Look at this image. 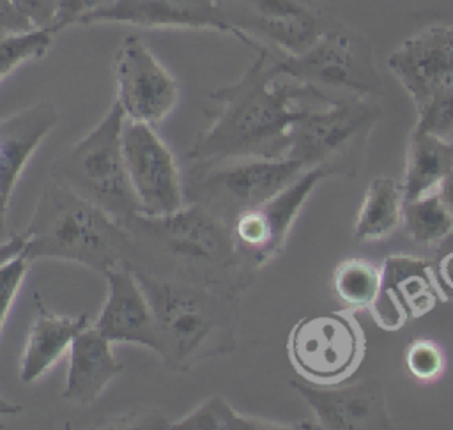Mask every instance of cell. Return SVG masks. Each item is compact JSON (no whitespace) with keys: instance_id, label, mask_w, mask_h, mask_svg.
<instances>
[{"instance_id":"6da1fadb","label":"cell","mask_w":453,"mask_h":430,"mask_svg":"<svg viewBox=\"0 0 453 430\" xmlns=\"http://www.w3.org/2000/svg\"><path fill=\"white\" fill-rule=\"evenodd\" d=\"M232 83L216 87L209 97L218 104L212 124L189 149L196 166L242 157H281L294 124L310 106L331 103L313 88L278 78L267 48Z\"/></svg>"},{"instance_id":"7a4b0ae2","label":"cell","mask_w":453,"mask_h":430,"mask_svg":"<svg viewBox=\"0 0 453 430\" xmlns=\"http://www.w3.org/2000/svg\"><path fill=\"white\" fill-rule=\"evenodd\" d=\"M122 225L133 239L129 264L156 276L242 292L253 276L241 262L230 225L196 202L172 214H133Z\"/></svg>"},{"instance_id":"3957f363","label":"cell","mask_w":453,"mask_h":430,"mask_svg":"<svg viewBox=\"0 0 453 430\" xmlns=\"http://www.w3.org/2000/svg\"><path fill=\"white\" fill-rule=\"evenodd\" d=\"M133 271L152 306L157 354L173 372H189L235 349L241 292Z\"/></svg>"},{"instance_id":"277c9868","label":"cell","mask_w":453,"mask_h":430,"mask_svg":"<svg viewBox=\"0 0 453 430\" xmlns=\"http://www.w3.org/2000/svg\"><path fill=\"white\" fill-rule=\"evenodd\" d=\"M21 234L30 262L58 258L104 274L133 255L131 234L120 221L53 177L44 184Z\"/></svg>"},{"instance_id":"5b68a950","label":"cell","mask_w":453,"mask_h":430,"mask_svg":"<svg viewBox=\"0 0 453 430\" xmlns=\"http://www.w3.org/2000/svg\"><path fill=\"white\" fill-rule=\"evenodd\" d=\"M124 120L122 108L113 101L104 117L53 161L50 175L120 223L140 212L124 161Z\"/></svg>"},{"instance_id":"8992f818","label":"cell","mask_w":453,"mask_h":430,"mask_svg":"<svg viewBox=\"0 0 453 430\" xmlns=\"http://www.w3.org/2000/svg\"><path fill=\"white\" fill-rule=\"evenodd\" d=\"M271 64L278 78L313 88L327 99L384 94L372 42L338 19L299 55L271 51Z\"/></svg>"},{"instance_id":"52a82bcc","label":"cell","mask_w":453,"mask_h":430,"mask_svg":"<svg viewBox=\"0 0 453 430\" xmlns=\"http://www.w3.org/2000/svg\"><path fill=\"white\" fill-rule=\"evenodd\" d=\"M380 117L379 97L370 96H347L310 106L294 124L285 156L306 168L324 166L333 175L352 177Z\"/></svg>"},{"instance_id":"ba28073f","label":"cell","mask_w":453,"mask_h":430,"mask_svg":"<svg viewBox=\"0 0 453 430\" xmlns=\"http://www.w3.org/2000/svg\"><path fill=\"white\" fill-rule=\"evenodd\" d=\"M304 170L301 161L281 157H242L207 166H196L184 193L232 225L248 209H253L292 184Z\"/></svg>"},{"instance_id":"9c48e42d","label":"cell","mask_w":453,"mask_h":430,"mask_svg":"<svg viewBox=\"0 0 453 430\" xmlns=\"http://www.w3.org/2000/svg\"><path fill=\"white\" fill-rule=\"evenodd\" d=\"M230 35L253 50L299 55L334 21L315 0H216Z\"/></svg>"},{"instance_id":"30bf717a","label":"cell","mask_w":453,"mask_h":430,"mask_svg":"<svg viewBox=\"0 0 453 430\" xmlns=\"http://www.w3.org/2000/svg\"><path fill=\"white\" fill-rule=\"evenodd\" d=\"M287 352L304 380L331 386L349 379L359 368L366 338L347 308L301 319L288 334Z\"/></svg>"},{"instance_id":"8fae6325","label":"cell","mask_w":453,"mask_h":430,"mask_svg":"<svg viewBox=\"0 0 453 430\" xmlns=\"http://www.w3.org/2000/svg\"><path fill=\"white\" fill-rule=\"evenodd\" d=\"M333 175L324 166L304 170L292 184L264 203L244 211L230 225L235 251L250 273H255L285 250L290 228L317 184Z\"/></svg>"},{"instance_id":"7c38bea8","label":"cell","mask_w":453,"mask_h":430,"mask_svg":"<svg viewBox=\"0 0 453 430\" xmlns=\"http://www.w3.org/2000/svg\"><path fill=\"white\" fill-rule=\"evenodd\" d=\"M122 150L140 214L163 216L186 205L184 180L177 161L150 124L126 119Z\"/></svg>"},{"instance_id":"4fadbf2b","label":"cell","mask_w":453,"mask_h":430,"mask_svg":"<svg viewBox=\"0 0 453 430\" xmlns=\"http://www.w3.org/2000/svg\"><path fill=\"white\" fill-rule=\"evenodd\" d=\"M113 76L115 101L129 120L154 126L177 106L179 85L175 78L140 35L129 34L119 44L113 58Z\"/></svg>"},{"instance_id":"5bb4252c","label":"cell","mask_w":453,"mask_h":430,"mask_svg":"<svg viewBox=\"0 0 453 430\" xmlns=\"http://www.w3.org/2000/svg\"><path fill=\"white\" fill-rule=\"evenodd\" d=\"M446 299L434 262L396 253L380 265L379 294L368 311L379 327L396 331Z\"/></svg>"},{"instance_id":"9a60e30c","label":"cell","mask_w":453,"mask_h":430,"mask_svg":"<svg viewBox=\"0 0 453 430\" xmlns=\"http://www.w3.org/2000/svg\"><path fill=\"white\" fill-rule=\"evenodd\" d=\"M290 386L311 407L322 428L366 430L393 426L379 380H361L343 388L292 380Z\"/></svg>"},{"instance_id":"2e32d148","label":"cell","mask_w":453,"mask_h":430,"mask_svg":"<svg viewBox=\"0 0 453 430\" xmlns=\"http://www.w3.org/2000/svg\"><path fill=\"white\" fill-rule=\"evenodd\" d=\"M388 67L414 103L421 106L437 88L453 81V27L434 25L405 39Z\"/></svg>"},{"instance_id":"e0dca14e","label":"cell","mask_w":453,"mask_h":430,"mask_svg":"<svg viewBox=\"0 0 453 430\" xmlns=\"http://www.w3.org/2000/svg\"><path fill=\"white\" fill-rule=\"evenodd\" d=\"M106 299L94 320V327L111 343H138L157 352V329L149 297L129 262L110 267Z\"/></svg>"},{"instance_id":"ac0fdd59","label":"cell","mask_w":453,"mask_h":430,"mask_svg":"<svg viewBox=\"0 0 453 430\" xmlns=\"http://www.w3.org/2000/svg\"><path fill=\"white\" fill-rule=\"evenodd\" d=\"M122 23L138 28H193L230 34L216 0H113L85 14L78 25Z\"/></svg>"},{"instance_id":"d6986e66","label":"cell","mask_w":453,"mask_h":430,"mask_svg":"<svg viewBox=\"0 0 453 430\" xmlns=\"http://www.w3.org/2000/svg\"><path fill=\"white\" fill-rule=\"evenodd\" d=\"M57 120L58 110L51 101H39L0 119V195L5 200H11L27 163Z\"/></svg>"},{"instance_id":"ffe728a7","label":"cell","mask_w":453,"mask_h":430,"mask_svg":"<svg viewBox=\"0 0 453 430\" xmlns=\"http://www.w3.org/2000/svg\"><path fill=\"white\" fill-rule=\"evenodd\" d=\"M67 354L69 365L62 398L76 405L96 402L110 380L124 368L111 350V342L92 324L76 334Z\"/></svg>"},{"instance_id":"44dd1931","label":"cell","mask_w":453,"mask_h":430,"mask_svg":"<svg viewBox=\"0 0 453 430\" xmlns=\"http://www.w3.org/2000/svg\"><path fill=\"white\" fill-rule=\"evenodd\" d=\"M34 304L37 313L30 324L19 365V377L25 384L37 380L55 366V363L69 352L76 334L90 326L87 313L69 317L48 310L39 294H34Z\"/></svg>"},{"instance_id":"7402d4cb","label":"cell","mask_w":453,"mask_h":430,"mask_svg":"<svg viewBox=\"0 0 453 430\" xmlns=\"http://www.w3.org/2000/svg\"><path fill=\"white\" fill-rule=\"evenodd\" d=\"M449 172H453V142L412 129L402 182L403 200H414L435 191Z\"/></svg>"},{"instance_id":"603a6c76","label":"cell","mask_w":453,"mask_h":430,"mask_svg":"<svg viewBox=\"0 0 453 430\" xmlns=\"http://www.w3.org/2000/svg\"><path fill=\"white\" fill-rule=\"evenodd\" d=\"M403 188L391 177H375L354 219V237L359 242L386 241L403 218Z\"/></svg>"},{"instance_id":"cb8c5ba5","label":"cell","mask_w":453,"mask_h":430,"mask_svg":"<svg viewBox=\"0 0 453 430\" xmlns=\"http://www.w3.org/2000/svg\"><path fill=\"white\" fill-rule=\"evenodd\" d=\"M170 430H292V428H322L319 423H281L237 412L221 395H211L191 412L179 419L168 421Z\"/></svg>"},{"instance_id":"d4e9b609","label":"cell","mask_w":453,"mask_h":430,"mask_svg":"<svg viewBox=\"0 0 453 430\" xmlns=\"http://www.w3.org/2000/svg\"><path fill=\"white\" fill-rule=\"evenodd\" d=\"M402 223L411 241L425 248H439L453 237V216L437 191L403 202Z\"/></svg>"},{"instance_id":"484cf974","label":"cell","mask_w":453,"mask_h":430,"mask_svg":"<svg viewBox=\"0 0 453 430\" xmlns=\"http://www.w3.org/2000/svg\"><path fill=\"white\" fill-rule=\"evenodd\" d=\"M333 287L349 310H370L379 294L380 267L368 258H347L336 265Z\"/></svg>"},{"instance_id":"4316f807","label":"cell","mask_w":453,"mask_h":430,"mask_svg":"<svg viewBox=\"0 0 453 430\" xmlns=\"http://www.w3.org/2000/svg\"><path fill=\"white\" fill-rule=\"evenodd\" d=\"M48 28H28L0 34V81L14 73L19 65L42 58L53 42Z\"/></svg>"},{"instance_id":"83f0119b","label":"cell","mask_w":453,"mask_h":430,"mask_svg":"<svg viewBox=\"0 0 453 430\" xmlns=\"http://www.w3.org/2000/svg\"><path fill=\"white\" fill-rule=\"evenodd\" d=\"M418 119L414 131L432 133L435 136L453 138V81L437 88L421 106L416 108Z\"/></svg>"},{"instance_id":"f1b7e54d","label":"cell","mask_w":453,"mask_h":430,"mask_svg":"<svg viewBox=\"0 0 453 430\" xmlns=\"http://www.w3.org/2000/svg\"><path fill=\"white\" fill-rule=\"evenodd\" d=\"M405 365L416 380L434 382L442 375L446 361L439 343L428 338H416L407 347Z\"/></svg>"},{"instance_id":"f546056e","label":"cell","mask_w":453,"mask_h":430,"mask_svg":"<svg viewBox=\"0 0 453 430\" xmlns=\"http://www.w3.org/2000/svg\"><path fill=\"white\" fill-rule=\"evenodd\" d=\"M30 260L25 253H19L0 265V333L12 308L18 290L21 288L30 267Z\"/></svg>"},{"instance_id":"4dcf8cb0","label":"cell","mask_w":453,"mask_h":430,"mask_svg":"<svg viewBox=\"0 0 453 430\" xmlns=\"http://www.w3.org/2000/svg\"><path fill=\"white\" fill-rule=\"evenodd\" d=\"M11 4L34 28L53 32L58 0H11Z\"/></svg>"},{"instance_id":"1f68e13d","label":"cell","mask_w":453,"mask_h":430,"mask_svg":"<svg viewBox=\"0 0 453 430\" xmlns=\"http://www.w3.org/2000/svg\"><path fill=\"white\" fill-rule=\"evenodd\" d=\"M110 2H113V0H58L53 32L78 25V21L85 14H88L96 9H101V7L108 5Z\"/></svg>"},{"instance_id":"d6a6232c","label":"cell","mask_w":453,"mask_h":430,"mask_svg":"<svg viewBox=\"0 0 453 430\" xmlns=\"http://www.w3.org/2000/svg\"><path fill=\"white\" fill-rule=\"evenodd\" d=\"M96 428H145V430H168V419L156 412H129L115 419H104L96 425Z\"/></svg>"},{"instance_id":"836d02e7","label":"cell","mask_w":453,"mask_h":430,"mask_svg":"<svg viewBox=\"0 0 453 430\" xmlns=\"http://www.w3.org/2000/svg\"><path fill=\"white\" fill-rule=\"evenodd\" d=\"M25 250V237L23 234L14 235H4L0 237V265L11 260L12 257L23 253Z\"/></svg>"},{"instance_id":"e575fe53","label":"cell","mask_w":453,"mask_h":430,"mask_svg":"<svg viewBox=\"0 0 453 430\" xmlns=\"http://www.w3.org/2000/svg\"><path fill=\"white\" fill-rule=\"evenodd\" d=\"M437 195L441 196V200H442V203L448 207V211L451 212V216H453V172H449L444 179H442V182L437 186Z\"/></svg>"},{"instance_id":"d590c367","label":"cell","mask_w":453,"mask_h":430,"mask_svg":"<svg viewBox=\"0 0 453 430\" xmlns=\"http://www.w3.org/2000/svg\"><path fill=\"white\" fill-rule=\"evenodd\" d=\"M19 412H23V405L12 403L0 396V416H11V414H19Z\"/></svg>"},{"instance_id":"8d00e7d4","label":"cell","mask_w":453,"mask_h":430,"mask_svg":"<svg viewBox=\"0 0 453 430\" xmlns=\"http://www.w3.org/2000/svg\"><path fill=\"white\" fill-rule=\"evenodd\" d=\"M7 209H9V200H5V198L0 195V237H4V235H5Z\"/></svg>"},{"instance_id":"74e56055","label":"cell","mask_w":453,"mask_h":430,"mask_svg":"<svg viewBox=\"0 0 453 430\" xmlns=\"http://www.w3.org/2000/svg\"><path fill=\"white\" fill-rule=\"evenodd\" d=\"M451 142H453V138H451Z\"/></svg>"},{"instance_id":"f35d334b","label":"cell","mask_w":453,"mask_h":430,"mask_svg":"<svg viewBox=\"0 0 453 430\" xmlns=\"http://www.w3.org/2000/svg\"><path fill=\"white\" fill-rule=\"evenodd\" d=\"M451 297H453V294H451Z\"/></svg>"}]
</instances>
